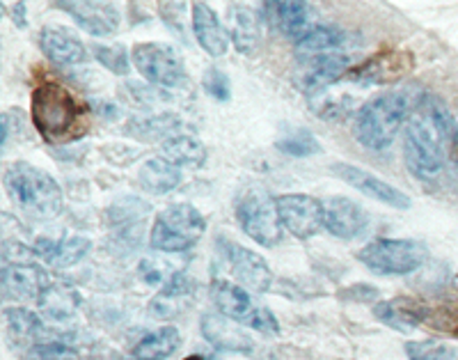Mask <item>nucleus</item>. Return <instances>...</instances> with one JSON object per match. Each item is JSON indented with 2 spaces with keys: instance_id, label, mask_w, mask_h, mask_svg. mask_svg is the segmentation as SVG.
Returning <instances> with one entry per match:
<instances>
[{
  "instance_id": "42",
  "label": "nucleus",
  "mask_w": 458,
  "mask_h": 360,
  "mask_svg": "<svg viewBox=\"0 0 458 360\" xmlns=\"http://www.w3.org/2000/svg\"><path fill=\"white\" fill-rule=\"evenodd\" d=\"M264 3V14L266 19L273 23V26H280V10H282V0H261Z\"/></svg>"
},
{
  "instance_id": "24",
  "label": "nucleus",
  "mask_w": 458,
  "mask_h": 360,
  "mask_svg": "<svg viewBox=\"0 0 458 360\" xmlns=\"http://www.w3.org/2000/svg\"><path fill=\"white\" fill-rule=\"evenodd\" d=\"M183 129V120L174 113H158V116L147 117H133L126 124V133L138 141L154 142V141H167V138L177 136Z\"/></svg>"
},
{
  "instance_id": "37",
  "label": "nucleus",
  "mask_w": 458,
  "mask_h": 360,
  "mask_svg": "<svg viewBox=\"0 0 458 360\" xmlns=\"http://www.w3.org/2000/svg\"><path fill=\"white\" fill-rule=\"evenodd\" d=\"M94 58L99 60L101 67L117 73V76H126L131 69L129 53H126V48L120 47V44H113V47H101V44H97V47H94Z\"/></svg>"
},
{
  "instance_id": "26",
  "label": "nucleus",
  "mask_w": 458,
  "mask_h": 360,
  "mask_svg": "<svg viewBox=\"0 0 458 360\" xmlns=\"http://www.w3.org/2000/svg\"><path fill=\"white\" fill-rule=\"evenodd\" d=\"M149 214V204L138 198H124L113 204L110 210V225L124 241H133L140 236L142 223Z\"/></svg>"
},
{
  "instance_id": "23",
  "label": "nucleus",
  "mask_w": 458,
  "mask_h": 360,
  "mask_svg": "<svg viewBox=\"0 0 458 360\" xmlns=\"http://www.w3.org/2000/svg\"><path fill=\"white\" fill-rule=\"evenodd\" d=\"M37 255L47 260L55 269H69L79 264L89 251H92V241L88 236H64L60 241L39 239L35 245Z\"/></svg>"
},
{
  "instance_id": "3",
  "label": "nucleus",
  "mask_w": 458,
  "mask_h": 360,
  "mask_svg": "<svg viewBox=\"0 0 458 360\" xmlns=\"http://www.w3.org/2000/svg\"><path fill=\"white\" fill-rule=\"evenodd\" d=\"M3 184L12 202L30 219L48 220L63 214V188L42 167L26 161L12 163L5 170Z\"/></svg>"
},
{
  "instance_id": "46",
  "label": "nucleus",
  "mask_w": 458,
  "mask_h": 360,
  "mask_svg": "<svg viewBox=\"0 0 458 360\" xmlns=\"http://www.w3.org/2000/svg\"><path fill=\"white\" fill-rule=\"evenodd\" d=\"M454 285H456V292H458V273H456V278H454Z\"/></svg>"
},
{
  "instance_id": "25",
  "label": "nucleus",
  "mask_w": 458,
  "mask_h": 360,
  "mask_svg": "<svg viewBox=\"0 0 458 360\" xmlns=\"http://www.w3.org/2000/svg\"><path fill=\"white\" fill-rule=\"evenodd\" d=\"M182 167L172 166V163L165 161L163 157L149 159V161L140 167V173H138V182H140V186L151 195L172 193V191L182 184Z\"/></svg>"
},
{
  "instance_id": "9",
  "label": "nucleus",
  "mask_w": 458,
  "mask_h": 360,
  "mask_svg": "<svg viewBox=\"0 0 458 360\" xmlns=\"http://www.w3.org/2000/svg\"><path fill=\"white\" fill-rule=\"evenodd\" d=\"M277 214L284 230L301 241H308L323 230L326 204L305 193L277 195Z\"/></svg>"
},
{
  "instance_id": "22",
  "label": "nucleus",
  "mask_w": 458,
  "mask_h": 360,
  "mask_svg": "<svg viewBox=\"0 0 458 360\" xmlns=\"http://www.w3.org/2000/svg\"><path fill=\"white\" fill-rule=\"evenodd\" d=\"M193 32L199 47L211 56V58H220L229 48V32L220 23L218 14H216L207 3H195L193 5Z\"/></svg>"
},
{
  "instance_id": "17",
  "label": "nucleus",
  "mask_w": 458,
  "mask_h": 360,
  "mask_svg": "<svg viewBox=\"0 0 458 360\" xmlns=\"http://www.w3.org/2000/svg\"><path fill=\"white\" fill-rule=\"evenodd\" d=\"M225 257L229 261V269L236 276L239 285H243L250 292L264 294L271 289L273 273L261 255L239 244H225Z\"/></svg>"
},
{
  "instance_id": "21",
  "label": "nucleus",
  "mask_w": 458,
  "mask_h": 360,
  "mask_svg": "<svg viewBox=\"0 0 458 360\" xmlns=\"http://www.w3.org/2000/svg\"><path fill=\"white\" fill-rule=\"evenodd\" d=\"M5 317V333L7 342L16 349H32L35 345L44 342V335H47V326L39 319V314L32 313L26 308H5L3 313Z\"/></svg>"
},
{
  "instance_id": "14",
  "label": "nucleus",
  "mask_w": 458,
  "mask_h": 360,
  "mask_svg": "<svg viewBox=\"0 0 458 360\" xmlns=\"http://www.w3.org/2000/svg\"><path fill=\"white\" fill-rule=\"evenodd\" d=\"M208 294H211V301H214L216 310L220 314L234 319V321L243 326H250V329L255 326L257 317H259L261 308H264V305H257L252 301V296L243 285H236V282L225 280V278H214Z\"/></svg>"
},
{
  "instance_id": "19",
  "label": "nucleus",
  "mask_w": 458,
  "mask_h": 360,
  "mask_svg": "<svg viewBox=\"0 0 458 360\" xmlns=\"http://www.w3.org/2000/svg\"><path fill=\"white\" fill-rule=\"evenodd\" d=\"M39 48L57 67H73L85 60V44L73 30L63 26H47L39 32Z\"/></svg>"
},
{
  "instance_id": "36",
  "label": "nucleus",
  "mask_w": 458,
  "mask_h": 360,
  "mask_svg": "<svg viewBox=\"0 0 458 360\" xmlns=\"http://www.w3.org/2000/svg\"><path fill=\"white\" fill-rule=\"evenodd\" d=\"M406 356L408 360H458V351L437 339L406 342Z\"/></svg>"
},
{
  "instance_id": "29",
  "label": "nucleus",
  "mask_w": 458,
  "mask_h": 360,
  "mask_svg": "<svg viewBox=\"0 0 458 360\" xmlns=\"http://www.w3.org/2000/svg\"><path fill=\"white\" fill-rule=\"evenodd\" d=\"M39 313L53 321H67L76 314L81 305V294L67 285H48L44 294L37 298Z\"/></svg>"
},
{
  "instance_id": "18",
  "label": "nucleus",
  "mask_w": 458,
  "mask_h": 360,
  "mask_svg": "<svg viewBox=\"0 0 458 360\" xmlns=\"http://www.w3.org/2000/svg\"><path fill=\"white\" fill-rule=\"evenodd\" d=\"M204 339L218 351H232V354H250L255 349V342L239 321L225 317L220 313H207L199 321Z\"/></svg>"
},
{
  "instance_id": "47",
  "label": "nucleus",
  "mask_w": 458,
  "mask_h": 360,
  "mask_svg": "<svg viewBox=\"0 0 458 360\" xmlns=\"http://www.w3.org/2000/svg\"><path fill=\"white\" fill-rule=\"evenodd\" d=\"M211 360H216V358H211Z\"/></svg>"
},
{
  "instance_id": "13",
  "label": "nucleus",
  "mask_w": 458,
  "mask_h": 360,
  "mask_svg": "<svg viewBox=\"0 0 458 360\" xmlns=\"http://www.w3.org/2000/svg\"><path fill=\"white\" fill-rule=\"evenodd\" d=\"M351 72V60L346 56H337V53H323V56H310L305 63L301 64L296 73V85L305 94L314 97V94L328 90L330 85L337 83Z\"/></svg>"
},
{
  "instance_id": "10",
  "label": "nucleus",
  "mask_w": 458,
  "mask_h": 360,
  "mask_svg": "<svg viewBox=\"0 0 458 360\" xmlns=\"http://www.w3.org/2000/svg\"><path fill=\"white\" fill-rule=\"evenodd\" d=\"M415 64L412 56L401 48H383L358 67H351L346 79L355 85H390L408 76Z\"/></svg>"
},
{
  "instance_id": "8",
  "label": "nucleus",
  "mask_w": 458,
  "mask_h": 360,
  "mask_svg": "<svg viewBox=\"0 0 458 360\" xmlns=\"http://www.w3.org/2000/svg\"><path fill=\"white\" fill-rule=\"evenodd\" d=\"M133 67L140 72L147 83L157 85V88H179L186 81V67L179 53L167 44L145 42L136 44L131 51Z\"/></svg>"
},
{
  "instance_id": "11",
  "label": "nucleus",
  "mask_w": 458,
  "mask_h": 360,
  "mask_svg": "<svg viewBox=\"0 0 458 360\" xmlns=\"http://www.w3.org/2000/svg\"><path fill=\"white\" fill-rule=\"evenodd\" d=\"M330 170H333L335 177L353 186L355 191H360L367 198L386 204V207H392V210H411L412 207V200L403 191L387 184L386 179L376 177L374 173H369L365 167H358L353 163H335Z\"/></svg>"
},
{
  "instance_id": "33",
  "label": "nucleus",
  "mask_w": 458,
  "mask_h": 360,
  "mask_svg": "<svg viewBox=\"0 0 458 360\" xmlns=\"http://www.w3.org/2000/svg\"><path fill=\"white\" fill-rule=\"evenodd\" d=\"M422 326L436 330V333L458 338V303L452 298L443 301H424V321Z\"/></svg>"
},
{
  "instance_id": "16",
  "label": "nucleus",
  "mask_w": 458,
  "mask_h": 360,
  "mask_svg": "<svg viewBox=\"0 0 458 360\" xmlns=\"http://www.w3.org/2000/svg\"><path fill=\"white\" fill-rule=\"evenodd\" d=\"M326 216H323V230L344 241H353L369 230V216L353 200L335 195L326 200Z\"/></svg>"
},
{
  "instance_id": "45",
  "label": "nucleus",
  "mask_w": 458,
  "mask_h": 360,
  "mask_svg": "<svg viewBox=\"0 0 458 360\" xmlns=\"http://www.w3.org/2000/svg\"><path fill=\"white\" fill-rule=\"evenodd\" d=\"M186 360H207V358H202V356H198V354H193V356H188Z\"/></svg>"
},
{
  "instance_id": "2",
  "label": "nucleus",
  "mask_w": 458,
  "mask_h": 360,
  "mask_svg": "<svg viewBox=\"0 0 458 360\" xmlns=\"http://www.w3.org/2000/svg\"><path fill=\"white\" fill-rule=\"evenodd\" d=\"M32 122L48 142H64L85 131V108L64 85L44 81L32 92Z\"/></svg>"
},
{
  "instance_id": "4",
  "label": "nucleus",
  "mask_w": 458,
  "mask_h": 360,
  "mask_svg": "<svg viewBox=\"0 0 458 360\" xmlns=\"http://www.w3.org/2000/svg\"><path fill=\"white\" fill-rule=\"evenodd\" d=\"M411 117V99L403 92H386L367 101L355 113L353 136L362 147L383 151L399 136L401 126Z\"/></svg>"
},
{
  "instance_id": "44",
  "label": "nucleus",
  "mask_w": 458,
  "mask_h": 360,
  "mask_svg": "<svg viewBox=\"0 0 458 360\" xmlns=\"http://www.w3.org/2000/svg\"><path fill=\"white\" fill-rule=\"evenodd\" d=\"M449 154H452L454 166H456V173H458V138H456V141H454V145H452V150H449Z\"/></svg>"
},
{
  "instance_id": "35",
  "label": "nucleus",
  "mask_w": 458,
  "mask_h": 360,
  "mask_svg": "<svg viewBox=\"0 0 458 360\" xmlns=\"http://www.w3.org/2000/svg\"><path fill=\"white\" fill-rule=\"evenodd\" d=\"M276 147L282 151V154L293 159L312 157V154H318V151H321V145H318L317 138L305 129H298L293 131V133H289V136L280 138V141L276 142Z\"/></svg>"
},
{
  "instance_id": "7",
  "label": "nucleus",
  "mask_w": 458,
  "mask_h": 360,
  "mask_svg": "<svg viewBox=\"0 0 458 360\" xmlns=\"http://www.w3.org/2000/svg\"><path fill=\"white\" fill-rule=\"evenodd\" d=\"M236 220L241 230L264 248H276L284 235L277 202L264 188H248L236 200Z\"/></svg>"
},
{
  "instance_id": "41",
  "label": "nucleus",
  "mask_w": 458,
  "mask_h": 360,
  "mask_svg": "<svg viewBox=\"0 0 458 360\" xmlns=\"http://www.w3.org/2000/svg\"><path fill=\"white\" fill-rule=\"evenodd\" d=\"M140 276H142V280L145 282H149V285H157V282H163V285H165V276H163V271L161 269L157 267V264H154V261L151 260H145L140 264Z\"/></svg>"
},
{
  "instance_id": "30",
  "label": "nucleus",
  "mask_w": 458,
  "mask_h": 360,
  "mask_svg": "<svg viewBox=\"0 0 458 360\" xmlns=\"http://www.w3.org/2000/svg\"><path fill=\"white\" fill-rule=\"evenodd\" d=\"M182 345V335L174 326H163V329L147 333L145 338L133 347L136 360H167Z\"/></svg>"
},
{
  "instance_id": "31",
  "label": "nucleus",
  "mask_w": 458,
  "mask_h": 360,
  "mask_svg": "<svg viewBox=\"0 0 458 360\" xmlns=\"http://www.w3.org/2000/svg\"><path fill=\"white\" fill-rule=\"evenodd\" d=\"M346 42V32L335 26H312L301 39H296V51L302 58L310 56H323V53H335Z\"/></svg>"
},
{
  "instance_id": "40",
  "label": "nucleus",
  "mask_w": 458,
  "mask_h": 360,
  "mask_svg": "<svg viewBox=\"0 0 458 360\" xmlns=\"http://www.w3.org/2000/svg\"><path fill=\"white\" fill-rule=\"evenodd\" d=\"M339 296H342L344 301L367 303V301H374V298L378 296V289H376L374 285H353V287L344 289Z\"/></svg>"
},
{
  "instance_id": "6",
  "label": "nucleus",
  "mask_w": 458,
  "mask_h": 360,
  "mask_svg": "<svg viewBox=\"0 0 458 360\" xmlns=\"http://www.w3.org/2000/svg\"><path fill=\"white\" fill-rule=\"evenodd\" d=\"M358 260L378 276H411L428 260V248L415 239H374L360 248Z\"/></svg>"
},
{
  "instance_id": "20",
  "label": "nucleus",
  "mask_w": 458,
  "mask_h": 360,
  "mask_svg": "<svg viewBox=\"0 0 458 360\" xmlns=\"http://www.w3.org/2000/svg\"><path fill=\"white\" fill-rule=\"evenodd\" d=\"M374 317L380 324L390 326L399 333L415 330L424 321V301L412 296H396L390 301H380L374 305Z\"/></svg>"
},
{
  "instance_id": "28",
  "label": "nucleus",
  "mask_w": 458,
  "mask_h": 360,
  "mask_svg": "<svg viewBox=\"0 0 458 360\" xmlns=\"http://www.w3.org/2000/svg\"><path fill=\"white\" fill-rule=\"evenodd\" d=\"M193 292H195L193 278L183 271L172 273V276L167 278L165 285H163L161 294L151 301V313L161 319L174 317V314L179 313V303H182L183 298L193 296Z\"/></svg>"
},
{
  "instance_id": "43",
  "label": "nucleus",
  "mask_w": 458,
  "mask_h": 360,
  "mask_svg": "<svg viewBox=\"0 0 458 360\" xmlns=\"http://www.w3.org/2000/svg\"><path fill=\"white\" fill-rule=\"evenodd\" d=\"M12 16H14L16 26H21V28L26 26V3H16Z\"/></svg>"
},
{
  "instance_id": "27",
  "label": "nucleus",
  "mask_w": 458,
  "mask_h": 360,
  "mask_svg": "<svg viewBox=\"0 0 458 360\" xmlns=\"http://www.w3.org/2000/svg\"><path fill=\"white\" fill-rule=\"evenodd\" d=\"M161 157L177 167H202L207 161V147L195 136L177 133L161 142Z\"/></svg>"
},
{
  "instance_id": "38",
  "label": "nucleus",
  "mask_w": 458,
  "mask_h": 360,
  "mask_svg": "<svg viewBox=\"0 0 458 360\" xmlns=\"http://www.w3.org/2000/svg\"><path fill=\"white\" fill-rule=\"evenodd\" d=\"M204 90L216 101H229L232 97V83H229L227 73L220 72L218 67H211L204 73Z\"/></svg>"
},
{
  "instance_id": "15",
  "label": "nucleus",
  "mask_w": 458,
  "mask_h": 360,
  "mask_svg": "<svg viewBox=\"0 0 458 360\" xmlns=\"http://www.w3.org/2000/svg\"><path fill=\"white\" fill-rule=\"evenodd\" d=\"M51 285L47 269L37 261L30 264H3L0 289L7 301H37Z\"/></svg>"
},
{
  "instance_id": "12",
  "label": "nucleus",
  "mask_w": 458,
  "mask_h": 360,
  "mask_svg": "<svg viewBox=\"0 0 458 360\" xmlns=\"http://www.w3.org/2000/svg\"><path fill=\"white\" fill-rule=\"evenodd\" d=\"M73 21L94 37H108L120 28V10L108 0H55Z\"/></svg>"
},
{
  "instance_id": "5",
  "label": "nucleus",
  "mask_w": 458,
  "mask_h": 360,
  "mask_svg": "<svg viewBox=\"0 0 458 360\" xmlns=\"http://www.w3.org/2000/svg\"><path fill=\"white\" fill-rule=\"evenodd\" d=\"M207 230V219L191 204H170L154 219L149 244L158 253H183L193 248Z\"/></svg>"
},
{
  "instance_id": "39",
  "label": "nucleus",
  "mask_w": 458,
  "mask_h": 360,
  "mask_svg": "<svg viewBox=\"0 0 458 360\" xmlns=\"http://www.w3.org/2000/svg\"><path fill=\"white\" fill-rule=\"evenodd\" d=\"M122 92L126 94V99H129L131 104L140 106V108H147V106H151L158 97L154 90L147 88V85H140V83H126L124 88H122Z\"/></svg>"
},
{
  "instance_id": "32",
  "label": "nucleus",
  "mask_w": 458,
  "mask_h": 360,
  "mask_svg": "<svg viewBox=\"0 0 458 360\" xmlns=\"http://www.w3.org/2000/svg\"><path fill=\"white\" fill-rule=\"evenodd\" d=\"M229 39L236 47V51L248 56L255 51L257 39H259V26L257 16L250 7H234L229 14Z\"/></svg>"
},
{
  "instance_id": "1",
  "label": "nucleus",
  "mask_w": 458,
  "mask_h": 360,
  "mask_svg": "<svg viewBox=\"0 0 458 360\" xmlns=\"http://www.w3.org/2000/svg\"><path fill=\"white\" fill-rule=\"evenodd\" d=\"M458 138V124L443 101L424 94L420 97L403 129V159L417 179H436L443 173L445 157Z\"/></svg>"
},
{
  "instance_id": "34",
  "label": "nucleus",
  "mask_w": 458,
  "mask_h": 360,
  "mask_svg": "<svg viewBox=\"0 0 458 360\" xmlns=\"http://www.w3.org/2000/svg\"><path fill=\"white\" fill-rule=\"evenodd\" d=\"M310 16H312V5L310 0H282L280 10V28L286 37L301 39L310 30Z\"/></svg>"
}]
</instances>
